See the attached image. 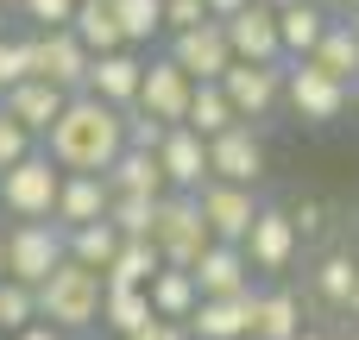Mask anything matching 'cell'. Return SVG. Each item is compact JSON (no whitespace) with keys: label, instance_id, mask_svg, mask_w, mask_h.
<instances>
[{"label":"cell","instance_id":"31","mask_svg":"<svg viewBox=\"0 0 359 340\" xmlns=\"http://www.w3.org/2000/svg\"><path fill=\"white\" fill-rule=\"evenodd\" d=\"M309 63H322L328 76L353 82V76H359V38H353V25H347V19H334V25L322 32V44L309 50Z\"/></svg>","mask_w":359,"mask_h":340},{"label":"cell","instance_id":"53","mask_svg":"<svg viewBox=\"0 0 359 340\" xmlns=\"http://www.w3.org/2000/svg\"><path fill=\"white\" fill-rule=\"evenodd\" d=\"M0 340H6V328H0Z\"/></svg>","mask_w":359,"mask_h":340},{"label":"cell","instance_id":"54","mask_svg":"<svg viewBox=\"0 0 359 340\" xmlns=\"http://www.w3.org/2000/svg\"><path fill=\"white\" fill-rule=\"evenodd\" d=\"M246 340H259V334H246Z\"/></svg>","mask_w":359,"mask_h":340},{"label":"cell","instance_id":"21","mask_svg":"<svg viewBox=\"0 0 359 340\" xmlns=\"http://www.w3.org/2000/svg\"><path fill=\"white\" fill-rule=\"evenodd\" d=\"M334 25V6L328 0H297V6H278V38H284V63H303L322 32Z\"/></svg>","mask_w":359,"mask_h":340},{"label":"cell","instance_id":"24","mask_svg":"<svg viewBox=\"0 0 359 340\" xmlns=\"http://www.w3.org/2000/svg\"><path fill=\"white\" fill-rule=\"evenodd\" d=\"M120 227L114 221H88V227H63V259H76V265H88V271H101L107 278V265H114V252H120Z\"/></svg>","mask_w":359,"mask_h":340},{"label":"cell","instance_id":"48","mask_svg":"<svg viewBox=\"0 0 359 340\" xmlns=\"http://www.w3.org/2000/svg\"><path fill=\"white\" fill-rule=\"evenodd\" d=\"M0 278H6V233H0Z\"/></svg>","mask_w":359,"mask_h":340},{"label":"cell","instance_id":"32","mask_svg":"<svg viewBox=\"0 0 359 340\" xmlns=\"http://www.w3.org/2000/svg\"><path fill=\"white\" fill-rule=\"evenodd\" d=\"M114 19H120V38L133 50H145L151 38H164V0H107Z\"/></svg>","mask_w":359,"mask_h":340},{"label":"cell","instance_id":"41","mask_svg":"<svg viewBox=\"0 0 359 340\" xmlns=\"http://www.w3.org/2000/svg\"><path fill=\"white\" fill-rule=\"evenodd\" d=\"M126 340H189V322H164V315H151L139 334H126Z\"/></svg>","mask_w":359,"mask_h":340},{"label":"cell","instance_id":"3","mask_svg":"<svg viewBox=\"0 0 359 340\" xmlns=\"http://www.w3.org/2000/svg\"><path fill=\"white\" fill-rule=\"evenodd\" d=\"M57 189H63V170H57V158L44 145L25 151L13 170H0V208L13 221H50L57 215Z\"/></svg>","mask_w":359,"mask_h":340},{"label":"cell","instance_id":"27","mask_svg":"<svg viewBox=\"0 0 359 340\" xmlns=\"http://www.w3.org/2000/svg\"><path fill=\"white\" fill-rule=\"evenodd\" d=\"M151 322V290H133V284H107V297H101V328L114 340L139 334Z\"/></svg>","mask_w":359,"mask_h":340},{"label":"cell","instance_id":"9","mask_svg":"<svg viewBox=\"0 0 359 340\" xmlns=\"http://www.w3.org/2000/svg\"><path fill=\"white\" fill-rule=\"evenodd\" d=\"M170 63L189 76V82H221L227 69H233V44H227V32H221V19H202V25H189V32H170Z\"/></svg>","mask_w":359,"mask_h":340},{"label":"cell","instance_id":"2","mask_svg":"<svg viewBox=\"0 0 359 340\" xmlns=\"http://www.w3.org/2000/svg\"><path fill=\"white\" fill-rule=\"evenodd\" d=\"M101 297H107V278L76 265V259H63L38 284V322H50L63 334H88V328H101Z\"/></svg>","mask_w":359,"mask_h":340},{"label":"cell","instance_id":"33","mask_svg":"<svg viewBox=\"0 0 359 340\" xmlns=\"http://www.w3.org/2000/svg\"><path fill=\"white\" fill-rule=\"evenodd\" d=\"M290 221H297V233H303V252H309V246L322 252V246H334V233H341V221H347V215H341L334 202L309 196V202H297V208H290Z\"/></svg>","mask_w":359,"mask_h":340},{"label":"cell","instance_id":"40","mask_svg":"<svg viewBox=\"0 0 359 340\" xmlns=\"http://www.w3.org/2000/svg\"><path fill=\"white\" fill-rule=\"evenodd\" d=\"M202 19H208L202 0H164V38H170V32H189V25H202Z\"/></svg>","mask_w":359,"mask_h":340},{"label":"cell","instance_id":"1","mask_svg":"<svg viewBox=\"0 0 359 340\" xmlns=\"http://www.w3.org/2000/svg\"><path fill=\"white\" fill-rule=\"evenodd\" d=\"M44 151L57 158V170H107L120 151H126V120L120 107L95 101L88 88L63 101V114L50 120L44 132Z\"/></svg>","mask_w":359,"mask_h":340},{"label":"cell","instance_id":"47","mask_svg":"<svg viewBox=\"0 0 359 340\" xmlns=\"http://www.w3.org/2000/svg\"><path fill=\"white\" fill-rule=\"evenodd\" d=\"M347 95H353V114H359V76H353V82H347Z\"/></svg>","mask_w":359,"mask_h":340},{"label":"cell","instance_id":"50","mask_svg":"<svg viewBox=\"0 0 359 340\" xmlns=\"http://www.w3.org/2000/svg\"><path fill=\"white\" fill-rule=\"evenodd\" d=\"M265 6H297V0H265Z\"/></svg>","mask_w":359,"mask_h":340},{"label":"cell","instance_id":"26","mask_svg":"<svg viewBox=\"0 0 359 340\" xmlns=\"http://www.w3.org/2000/svg\"><path fill=\"white\" fill-rule=\"evenodd\" d=\"M101 177H107L114 196H164V170H158V158H151V151H133V145H126Z\"/></svg>","mask_w":359,"mask_h":340},{"label":"cell","instance_id":"30","mask_svg":"<svg viewBox=\"0 0 359 340\" xmlns=\"http://www.w3.org/2000/svg\"><path fill=\"white\" fill-rule=\"evenodd\" d=\"M158 271H164V252H158L151 240H120V252H114V265H107V284H133V290H145Z\"/></svg>","mask_w":359,"mask_h":340},{"label":"cell","instance_id":"39","mask_svg":"<svg viewBox=\"0 0 359 340\" xmlns=\"http://www.w3.org/2000/svg\"><path fill=\"white\" fill-rule=\"evenodd\" d=\"M19 13L32 19V32H50V25L76 19V0H19Z\"/></svg>","mask_w":359,"mask_h":340},{"label":"cell","instance_id":"38","mask_svg":"<svg viewBox=\"0 0 359 340\" xmlns=\"http://www.w3.org/2000/svg\"><path fill=\"white\" fill-rule=\"evenodd\" d=\"M25 151H38V139H32V132H25V126H19V120L0 107V170H13Z\"/></svg>","mask_w":359,"mask_h":340},{"label":"cell","instance_id":"23","mask_svg":"<svg viewBox=\"0 0 359 340\" xmlns=\"http://www.w3.org/2000/svg\"><path fill=\"white\" fill-rule=\"evenodd\" d=\"M309 328V315H303V297L297 290H284V284H265L259 290V340H297Z\"/></svg>","mask_w":359,"mask_h":340},{"label":"cell","instance_id":"12","mask_svg":"<svg viewBox=\"0 0 359 340\" xmlns=\"http://www.w3.org/2000/svg\"><path fill=\"white\" fill-rule=\"evenodd\" d=\"M227 44H233V63H284V38H278V6L265 0H246L233 19H221Z\"/></svg>","mask_w":359,"mask_h":340},{"label":"cell","instance_id":"16","mask_svg":"<svg viewBox=\"0 0 359 340\" xmlns=\"http://www.w3.org/2000/svg\"><path fill=\"white\" fill-rule=\"evenodd\" d=\"M259 290H240V297H202L196 315H189V340H246L259 328Z\"/></svg>","mask_w":359,"mask_h":340},{"label":"cell","instance_id":"19","mask_svg":"<svg viewBox=\"0 0 359 340\" xmlns=\"http://www.w3.org/2000/svg\"><path fill=\"white\" fill-rule=\"evenodd\" d=\"M107 202H114V189H107V177L101 170H63V189H57V227H88V221H107Z\"/></svg>","mask_w":359,"mask_h":340},{"label":"cell","instance_id":"13","mask_svg":"<svg viewBox=\"0 0 359 340\" xmlns=\"http://www.w3.org/2000/svg\"><path fill=\"white\" fill-rule=\"evenodd\" d=\"M151 158H158V170H164V189L202 196V189L215 183V170H208V139H202V132H189V126H170V132H164V145H158Z\"/></svg>","mask_w":359,"mask_h":340},{"label":"cell","instance_id":"5","mask_svg":"<svg viewBox=\"0 0 359 340\" xmlns=\"http://www.w3.org/2000/svg\"><path fill=\"white\" fill-rule=\"evenodd\" d=\"M208 221H202V202L196 196H183V189H164L158 196V221H151V246L164 252V265H196L202 252H208Z\"/></svg>","mask_w":359,"mask_h":340},{"label":"cell","instance_id":"10","mask_svg":"<svg viewBox=\"0 0 359 340\" xmlns=\"http://www.w3.org/2000/svg\"><path fill=\"white\" fill-rule=\"evenodd\" d=\"M32 38V76L57 82L63 95H82L88 82V44L69 32V25H50V32H25Z\"/></svg>","mask_w":359,"mask_h":340},{"label":"cell","instance_id":"29","mask_svg":"<svg viewBox=\"0 0 359 340\" xmlns=\"http://www.w3.org/2000/svg\"><path fill=\"white\" fill-rule=\"evenodd\" d=\"M240 114H233V101L221 95V82H196V95H189V114H183V126L189 132H202V139H221L227 126H233Z\"/></svg>","mask_w":359,"mask_h":340},{"label":"cell","instance_id":"20","mask_svg":"<svg viewBox=\"0 0 359 340\" xmlns=\"http://www.w3.org/2000/svg\"><path fill=\"white\" fill-rule=\"evenodd\" d=\"M63 101H69V95H63L57 82H44V76H25L19 88H6V95H0V107H6V114H13V120H19V126H25L38 145H44L50 120L63 114Z\"/></svg>","mask_w":359,"mask_h":340},{"label":"cell","instance_id":"34","mask_svg":"<svg viewBox=\"0 0 359 340\" xmlns=\"http://www.w3.org/2000/svg\"><path fill=\"white\" fill-rule=\"evenodd\" d=\"M107 221H114L126 240H151V221H158V196H114V202H107Z\"/></svg>","mask_w":359,"mask_h":340},{"label":"cell","instance_id":"15","mask_svg":"<svg viewBox=\"0 0 359 340\" xmlns=\"http://www.w3.org/2000/svg\"><path fill=\"white\" fill-rule=\"evenodd\" d=\"M202 221H208V233L215 240H227V246H240L246 233H252V221H259V189H246V183H208L202 196Z\"/></svg>","mask_w":359,"mask_h":340},{"label":"cell","instance_id":"8","mask_svg":"<svg viewBox=\"0 0 359 340\" xmlns=\"http://www.w3.org/2000/svg\"><path fill=\"white\" fill-rule=\"evenodd\" d=\"M57 265H63V227L57 221H13L6 227V278L38 290Z\"/></svg>","mask_w":359,"mask_h":340},{"label":"cell","instance_id":"22","mask_svg":"<svg viewBox=\"0 0 359 340\" xmlns=\"http://www.w3.org/2000/svg\"><path fill=\"white\" fill-rule=\"evenodd\" d=\"M353 284H359V259L347 252V246H322V252H316V265H309V290H316V303L347 315Z\"/></svg>","mask_w":359,"mask_h":340},{"label":"cell","instance_id":"49","mask_svg":"<svg viewBox=\"0 0 359 340\" xmlns=\"http://www.w3.org/2000/svg\"><path fill=\"white\" fill-rule=\"evenodd\" d=\"M0 38H6V0H0Z\"/></svg>","mask_w":359,"mask_h":340},{"label":"cell","instance_id":"35","mask_svg":"<svg viewBox=\"0 0 359 340\" xmlns=\"http://www.w3.org/2000/svg\"><path fill=\"white\" fill-rule=\"evenodd\" d=\"M25 322H38V290L19 284V278H0V328L19 334Z\"/></svg>","mask_w":359,"mask_h":340},{"label":"cell","instance_id":"45","mask_svg":"<svg viewBox=\"0 0 359 340\" xmlns=\"http://www.w3.org/2000/svg\"><path fill=\"white\" fill-rule=\"evenodd\" d=\"M347 315H353V322H359V284H353V297H347Z\"/></svg>","mask_w":359,"mask_h":340},{"label":"cell","instance_id":"7","mask_svg":"<svg viewBox=\"0 0 359 340\" xmlns=\"http://www.w3.org/2000/svg\"><path fill=\"white\" fill-rule=\"evenodd\" d=\"M240 246H246V259H252L259 278H284V271L303 259V233H297V221H290L284 202H265L259 221H252V233H246Z\"/></svg>","mask_w":359,"mask_h":340},{"label":"cell","instance_id":"28","mask_svg":"<svg viewBox=\"0 0 359 340\" xmlns=\"http://www.w3.org/2000/svg\"><path fill=\"white\" fill-rule=\"evenodd\" d=\"M69 32L88 44V57H101V50H120V44H126V38H120V19H114V6H107V0H76Z\"/></svg>","mask_w":359,"mask_h":340},{"label":"cell","instance_id":"4","mask_svg":"<svg viewBox=\"0 0 359 340\" xmlns=\"http://www.w3.org/2000/svg\"><path fill=\"white\" fill-rule=\"evenodd\" d=\"M284 107L303 120V126H334V120H347L353 114V95H347V82L341 76H328L322 63H284Z\"/></svg>","mask_w":359,"mask_h":340},{"label":"cell","instance_id":"17","mask_svg":"<svg viewBox=\"0 0 359 340\" xmlns=\"http://www.w3.org/2000/svg\"><path fill=\"white\" fill-rule=\"evenodd\" d=\"M139 82H145V50H133V44H120V50H101V57H88V95L95 101H107V107H133L139 101Z\"/></svg>","mask_w":359,"mask_h":340},{"label":"cell","instance_id":"46","mask_svg":"<svg viewBox=\"0 0 359 340\" xmlns=\"http://www.w3.org/2000/svg\"><path fill=\"white\" fill-rule=\"evenodd\" d=\"M297 340H334V334H322V328H303V334H297Z\"/></svg>","mask_w":359,"mask_h":340},{"label":"cell","instance_id":"52","mask_svg":"<svg viewBox=\"0 0 359 340\" xmlns=\"http://www.w3.org/2000/svg\"><path fill=\"white\" fill-rule=\"evenodd\" d=\"M347 340H359V328H353V334H347Z\"/></svg>","mask_w":359,"mask_h":340},{"label":"cell","instance_id":"25","mask_svg":"<svg viewBox=\"0 0 359 340\" xmlns=\"http://www.w3.org/2000/svg\"><path fill=\"white\" fill-rule=\"evenodd\" d=\"M145 290H151V315H164V322H189V315H196V303H202L196 271H183V265H164Z\"/></svg>","mask_w":359,"mask_h":340},{"label":"cell","instance_id":"11","mask_svg":"<svg viewBox=\"0 0 359 340\" xmlns=\"http://www.w3.org/2000/svg\"><path fill=\"white\" fill-rule=\"evenodd\" d=\"M221 95L233 101L240 120L265 126V120L284 107V63H233V69L221 76Z\"/></svg>","mask_w":359,"mask_h":340},{"label":"cell","instance_id":"51","mask_svg":"<svg viewBox=\"0 0 359 340\" xmlns=\"http://www.w3.org/2000/svg\"><path fill=\"white\" fill-rule=\"evenodd\" d=\"M347 25H353V38H359V13H353V19H347Z\"/></svg>","mask_w":359,"mask_h":340},{"label":"cell","instance_id":"43","mask_svg":"<svg viewBox=\"0 0 359 340\" xmlns=\"http://www.w3.org/2000/svg\"><path fill=\"white\" fill-rule=\"evenodd\" d=\"M202 6H208V19H233V13H240L246 0H202Z\"/></svg>","mask_w":359,"mask_h":340},{"label":"cell","instance_id":"6","mask_svg":"<svg viewBox=\"0 0 359 340\" xmlns=\"http://www.w3.org/2000/svg\"><path fill=\"white\" fill-rule=\"evenodd\" d=\"M208 170H215V183H246V189H259L265 170H271L265 132H259L252 120H233L221 139H208Z\"/></svg>","mask_w":359,"mask_h":340},{"label":"cell","instance_id":"36","mask_svg":"<svg viewBox=\"0 0 359 340\" xmlns=\"http://www.w3.org/2000/svg\"><path fill=\"white\" fill-rule=\"evenodd\" d=\"M25 76H32V38H13V32H6V38H0V95L19 88Z\"/></svg>","mask_w":359,"mask_h":340},{"label":"cell","instance_id":"44","mask_svg":"<svg viewBox=\"0 0 359 340\" xmlns=\"http://www.w3.org/2000/svg\"><path fill=\"white\" fill-rule=\"evenodd\" d=\"M328 6H334V19H353L359 13V0H328Z\"/></svg>","mask_w":359,"mask_h":340},{"label":"cell","instance_id":"18","mask_svg":"<svg viewBox=\"0 0 359 340\" xmlns=\"http://www.w3.org/2000/svg\"><path fill=\"white\" fill-rule=\"evenodd\" d=\"M189 271H196V290H202V297H240V290L259 284L246 246H227V240H208V252H202Z\"/></svg>","mask_w":359,"mask_h":340},{"label":"cell","instance_id":"37","mask_svg":"<svg viewBox=\"0 0 359 340\" xmlns=\"http://www.w3.org/2000/svg\"><path fill=\"white\" fill-rule=\"evenodd\" d=\"M120 120H126V145H133V151H158V145H164V132H170V126H164V120H151L145 107H120Z\"/></svg>","mask_w":359,"mask_h":340},{"label":"cell","instance_id":"14","mask_svg":"<svg viewBox=\"0 0 359 340\" xmlns=\"http://www.w3.org/2000/svg\"><path fill=\"white\" fill-rule=\"evenodd\" d=\"M189 95H196V82L170 63V50L145 57V82H139V101H133V107H145V114H151V120H164V126H183Z\"/></svg>","mask_w":359,"mask_h":340},{"label":"cell","instance_id":"42","mask_svg":"<svg viewBox=\"0 0 359 340\" xmlns=\"http://www.w3.org/2000/svg\"><path fill=\"white\" fill-rule=\"evenodd\" d=\"M6 340H69L63 328H50V322H25L19 334H6Z\"/></svg>","mask_w":359,"mask_h":340}]
</instances>
